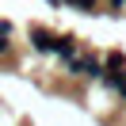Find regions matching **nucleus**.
I'll return each instance as SVG.
<instances>
[{"mask_svg": "<svg viewBox=\"0 0 126 126\" xmlns=\"http://www.w3.org/2000/svg\"><path fill=\"white\" fill-rule=\"evenodd\" d=\"M69 73L80 77V80H95V77H103V61H99V57H73Z\"/></svg>", "mask_w": 126, "mask_h": 126, "instance_id": "f257e3e1", "label": "nucleus"}, {"mask_svg": "<svg viewBox=\"0 0 126 126\" xmlns=\"http://www.w3.org/2000/svg\"><path fill=\"white\" fill-rule=\"evenodd\" d=\"M31 46H34V50H42V54H54L57 34H54V31H46V27H31Z\"/></svg>", "mask_w": 126, "mask_h": 126, "instance_id": "f03ea898", "label": "nucleus"}, {"mask_svg": "<svg viewBox=\"0 0 126 126\" xmlns=\"http://www.w3.org/2000/svg\"><path fill=\"white\" fill-rule=\"evenodd\" d=\"M54 54L61 57L65 65H69L73 57H77V38H73V34H57V46H54Z\"/></svg>", "mask_w": 126, "mask_h": 126, "instance_id": "7ed1b4c3", "label": "nucleus"}, {"mask_svg": "<svg viewBox=\"0 0 126 126\" xmlns=\"http://www.w3.org/2000/svg\"><path fill=\"white\" fill-rule=\"evenodd\" d=\"M12 54V23L8 19H0V57Z\"/></svg>", "mask_w": 126, "mask_h": 126, "instance_id": "20e7f679", "label": "nucleus"}, {"mask_svg": "<svg viewBox=\"0 0 126 126\" xmlns=\"http://www.w3.org/2000/svg\"><path fill=\"white\" fill-rule=\"evenodd\" d=\"M73 4H77L80 12H95V0H73Z\"/></svg>", "mask_w": 126, "mask_h": 126, "instance_id": "39448f33", "label": "nucleus"}, {"mask_svg": "<svg viewBox=\"0 0 126 126\" xmlns=\"http://www.w3.org/2000/svg\"><path fill=\"white\" fill-rule=\"evenodd\" d=\"M122 4H126V0H111V8H122Z\"/></svg>", "mask_w": 126, "mask_h": 126, "instance_id": "423d86ee", "label": "nucleus"}, {"mask_svg": "<svg viewBox=\"0 0 126 126\" xmlns=\"http://www.w3.org/2000/svg\"><path fill=\"white\" fill-rule=\"evenodd\" d=\"M46 4H50V8H57V4H61V0H46Z\"/></svg>", "mask_w": 126, "mask_h": 126, "instance_id": "0eeeda50", "label": "nucleus"}]
</instances>
